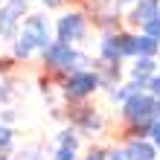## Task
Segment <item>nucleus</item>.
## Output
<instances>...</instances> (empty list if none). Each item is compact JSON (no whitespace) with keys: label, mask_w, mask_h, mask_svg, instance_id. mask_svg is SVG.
Masks as SVG:
<instances>
[{"label":"nucleus","mask_w":160,"mask_h":160,"mask_svg":"<svg viewBox=\"0 0 160 160\" xmlns=\"http://www.w3.org/2000/svg\"><path fill=\"white\" fill-rule=\"evenodd\" d=\"M50 47V21L44 15H29L15 35V58H29Z\"/></svg>","instance_id":"f257e3e1"},{"label":"nucleus","mask_w":160,"mask_h":160,"mask_svg":"<svg viewBox=\"0 0 160 160\" xmlns=\"http://www.w3.org/2000/svg\"><path fill=\"white\" fill-rule=\"evenodd\" d=\"M0 160H9V157H6V154H0Z\"/></svg>","instance_id":"a878e982"},{"label":"nucleus","mask_w":160,"mask_h":160,"mask_svg":"<svg viewBox=\"0 0 160 160\" xmlns=\"http://www.w3.org/2000/svg\"><path fill=\"white\" fill-rule=\"evenodd\" d=\"M0 6H3V0H0Z\"/></svg>","instance_id":"cd10ccee"},{"label":"nucleus","mask_w":160,"mask_h":160,"mask_svg":"<svg viewBox=\"0 0 160 160\" xmlns=\"http://www.w3.org/2000/svg\"><path fill=\"white\" fill-rule=\"evenodd\" d=\"M122 117H125L131 125H154L157 122V99L148 90L134 93L122 102Z\"/></svg>","instance_id":"7ed1b4c3"},{"label":"nucleus","mask_w":160,"mask_h":160,"mask_svg":"<svg viewBox=\"0 0 160 160\" xmlns=\"http://www.w3.org/2000/svg\"><path fill=\"white\" fill-rule=\"evenodd\" d=\"M0 99H6V90H3V82H0Z\"/></svg>","instance_id":"b1692460"},{"label":"nucleus","mask_w":160,"mask_h":160,"mask_svg":"<svg viewBox=\"0 0 160 160\" xmlns=\"http://www.w3.org/2000/svg\"><path fill=\"white\" fill-rule=\"evenodd\" d=\"M160 15V0H137L134 9H131L128 21L134 26H146L148 21H154V18Z\"/></svg>","instance_id":"6e6552de"},{"label":"nucleus","mask_w":160,"mask_h":160,"mask_svg":"<svg viewBox=\"0 0 160 160\" xmlns=\"http://www.w3.org/2000/svg\"><path fill=\"white\" fill-rule=\"evenodd\" d=\"M79 125L84 128V131H99L102 128V117L96 114V111L93 108H79Z\"/></svg>","instance_id":"9b49d317"},{"label":"nucleus","mask_w":160,"mask_h":160,"mask_svg":"<svg viewBox=\"0 0 160 160\" xmlns=\"http://www.w3.org/2000/svg\"><path fill=\"white\" fill-rule=\"evenodd\" d=\"M41 55H44L47 67L61 70V73H79V70H84V64H90L88 55L76 52L70 44H64V41H50V47H47Z\"/></svg>","instance_id":"f03ea898"},{"label":"nucleus","mask_w":160,"mask_h":160,"mask_svg":"<svg viewBox=\"0 0 160 160\" xmlns=\"http://www.w3.org/2000/svg\"><path fill=\"white\" fill-rule=\"evenodd\" d=\"M122 152H125V160H154L157 157V148L152 140H128V146Z\"/></svg>","instance_id":"1a4fd4ad"},{"label":"nucleus","mask_w":160,"mask_h":160,"mask_svg":"<svg viewBox=\"0 0 160 160\" xmlns=\"http://www.w3.org/2000/svg\"><path fill=\"white\" fill-rule=\"evenodd\" d=\"M148 137H152V143H154V148L160 152V119L152 125V131H148Z\"/></svg>","instance_id":"a211bd4d"},{"label":"nucleus","mask_w":160,"mask_h":160,"mask_svg":"<svg viewBox=\"0 0 160 160\" xmlns=\"http://www.w3.org/2000/svg\"><path fill=\"white\" fill-rule=\"evenodd\" d=\"M18 160H41L38 157V148H23V152L18 154Z\"/></svg>","instance_id":"6ab92c4d"},{"label":"nucleus","mask_w":160,"mask_h":160,"mask_svg":"<svg viewBox=\"0 0 160 160\" xmlns=\"http://www.w3.org/2000/svg\"><path fill=\"white\" fill-rule=\"evenodd\" d=\"M102 61L105 64H117L125 55H134V35L131 32H108L99 44Z\"/></svg>","instance_id":"20e7f679"},{"label":"nucleus","mask_w":160,"mask_h":160,"mask_svg":"<svg viewBox=\"0 0 160 160\" xmlns=\"http://www.w3.org/2000/svg\"><path fill=\"white\" fill-rule=\"evenodd\" d=\"M105 160H125V152H111Z\"/></svg>","instance_id":"aec40b11"},{"label":"nucleus","mask_w":160,"mask_h":160,"mask_svg":"<svg viewBox=\"0 0 160 160\" xmlns=\"http://www.w3.org/2000/svg\"><path fill=\"white\" fill-rule=\"evenodd\" d=\"M117 3H137V0H117Z\"/></svg>","instance_id":"393cba45"},{"label":"nucleus","mask_w":160,"mask_h":160,"mask_svg":"<svg viewBox=\"0 0 160 160\" xmlns=\"http://www.w3.org/2000/svg\"><path fill=\"white\" fill-rule=\"evenodd\" d=\"M41 3H44V6H50V9H55V6H61L64 0H41Z\"/></svg>","instance_id":"5701e85b"},{"label":"nucleus","mask_w":160,"mask_h":160,"mask_svg":"<svg viewBox=\"0 0 160 160\" xmlns=\"http://www.w3.org/2000/svg\"><path fill=\"white\" fill-rule=\"evenodd\" d=\"M84 160H105V154H102V152H90Z\"/></svg>","instance_id":"4be33fe9"},{"label":"nucleus","mask_w":160,"mask_h":160,"mask_svg":"<svg viewBox=\"0 0 160 160\" xmlns=\"http://www.w3.org/2000/svg\"><path fill=\"white\" fill-rule=\"evenodd\" d=\"M26 9L29 6H23V3H6L3 0V6H0V38H15L18 35L21 18L26 15Z\"/></svg>","instance_id":"0eeeda50"},{"label":"nucleus","mask_w":160,"mask_h":160,"mask_svg":"<svg viewBox=\"0 0 160 160\" xmlns=\"http://www.w3.org/2000/svg\"><path fill=\"white\" fill-rule=\"evenodd\" d=\"M128 96H131V93H128V84H122V88L111 90V99H114V102H125Z\"/></svg>","instance_id":"f3484780"},{"label":"nucleus","mask_w":160,"mask_h":160,"mask_svg":"<svg viewBox=\"0 0 160 160\" xmlns=\"http://www.w3.org/2000/svg\"><path fill=\"white\" fill-rule=\"evenodd\" d=\"M157 55H160V52H157Z\"/></svg>","instance_id":"c85d7f7f"},{"label":"nucleus","mask_w":160,"mask_h":160,"mask_svg":"<svg viewBox=\"0 0 160 160\" xmlns=\"http://www.w3.org/2000/svg\"><path fill=\"white\" fill-rule=\"evenodd\" d=\"M146 90H148V93H152V96L160 102V73H154V76L148 79V88H146Z\"/></svg>","instance_id":"dca6fc26"},{"label":"nucleus","mask_w":160,"mask_h":160,"mask_svg":"<svg viewBox=\"0 0 160 160\" xmlns=\"http://www.w3.org/2000/svg\"><path fill=\"white\" fill-rule=\"evenodd\" d=\"M99 84L102 82H99L96 70H79V73H70V76L64 79V93H67L70 99H84V96H90Z\"/></svg>","instance_id":"39448f33"},{"label":"nucleus","mask_w":160,"mask_h":160,"mask_svg":"<svg viewBox=\"0 0 160 160\" xmlns=\"http://www.w3.org/2000/svg\"><path fill=\"white\" fill-rule=\"evenodd\" d=\"M52 160H76V148H70V146H58L55 148V157Z\"/></svg>","instance_id":"2eb2a0df"},{"label":"nucleus","mask_w":160,"mask_h":160,"mask_svg":"<svg viewBox=\"0 0 160 160\" xmlns=\"http://www.w3.org/2000/svg\"><path fill=\"white\" fill-rule=\"evenodd\" d=\"M55 32H58V41L73 47L76 41H82L88 35V21H84L82 12H64L58 18V23H55Z\"/></svg>","instance_id":"423d86ee"},{"label":"nucleus","mask_w":160,"mask_h":160,"mask_svg":"<svg viewBox=\"0 0 160 160\" xmlns=\"http://www.w3.org/2000/svg\"><path fill=\"white\" fill-rule=\"evenodd\" d=\"M157 117H160V102H157Z\"/></svg>","instance_id":"bb28decb"},{"label":"nucleus","mask_w":160,"mask_h":160,"mask_svg":"<svg viewBox=\"0 0 160 160\" xmlns=\"http://www.w3.org/2000/svg\"><path fill=\"white\" fill-rule=\"evenodd\" d=\"M55 143H58V146H70V148H79V137L73 134V131H61Z\"/></svg>","instance_id":"ddd939ff"},{"label":"nucleus","mask_w":160,"mask_h":160,"mask_svg":"<svg viewBox=\"0 0 160 160\" xmlns=\"http://www.w3.org/2000/svg\"><path fill=\"white\" fill-rule=\"evenodd\" d=\"M3 119H6V122H12V119H18V114H15V108H9L6 114H3Z\"/></svg>","instance_id":"412c9836"},{"label":"nucleus","mask_w":160,"mask_h":160,"mask_svg":"<svg viewBox=\"0 0 160 160\" xmlns=\"http://www.w3.org/2000/svg\"><path fill=\"white\" fill-rule=\"evenodd\" d=\"M143 32H146V35H152L154 41H160V15L154 18V21H148V23L143 26Z\"/></svg>","instance_id":"4468645a"},{"label":"nucleus","mask_w":160,"mask_h":160,"mask_svg":"<svg viewBox=\"0 0 160 160\" xmlns=\"http://www.w3.org/2000/svg\"><path fill=\"white\" fill-rule=\"evenodd\" d=\"M157 52H160V41H154L152 35H146V32L134 35V55L137 58H154Z\"/></svg>","instance_id":"9d476101"},{"label":"nucleus","mask_w":160,"mask_h":160,"mask_svg":"<svg viewBox=\"0 0 160 160\" xmlns=\"http://www.w3.org/2000/svg\"><path fill=\"white\" fill-rule=\"evenodd\" d=\"M157 73V61L154 58H137L134 61V79H152Z\"/></svg>","instance_id":"f8f14e48"}]
</instances>
